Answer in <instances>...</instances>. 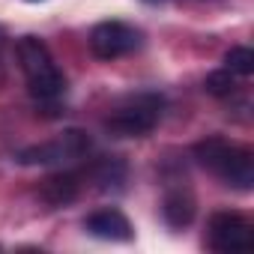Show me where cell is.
I'll return each mask as SVG.
<instances>
[{
	"label": "cell",
	"mask_w": 254,
	"mask_h": 254,
	"mask_svg": "<svg viewBox=\"0 0 254 254\" xmlns=\"http://www.w3.org/2000/svg\"><path fill=\"white\" fill-rule=\"evenodd\" d=\"M194 159L239 191H248L254 186V156L245 147H236L224 138H206L194 147Z\"/></svg>",
	"instance_id": "1"
},
{
	"label": "cell",
	"mask_w": 254,
	"mask_h": 254,
	"mask_svg": "<svg viewBox=\"0 0 254 254\" xmlns=\"http://www.w3.org/2000/svg\"><path fill=\"white\" fill-rule=\"evenodd\" d=\"M15 54H18V66L21 72L27 75V84H30V93L36 99H57L63 96L66 90V78L63 72L57 69L48 45L36 36H24L18 39L15 45Z\"/></svg>",
	"instance_id": "2"
},
{
	"label": "cell",
	"mask_w": 254,
	"mask_h": 254,
	"mask_svg": "<svg viewBox=\"0 0 254 254\" xmlns=\"http://www.w3.org/2000/svg\"><path fill=\"white\" fill-rule=\"evenodd\" d=\"M159 117H162V99L156 93H141L126 105H120L105 120V129L114 138H141L156 129Z\"/></svg>",
	"instance_id": "3"
},
{
	"label": "cell",
	"mask_w": 254,
	"mask_h": 254,
	"mask_svg": "<svg viewBox=\"0 0 254 254\" xmlns=\"http://www.w3.org/2000/svg\"><path fill=\"white\" fill-rule=\"evenodd\" d=\"M93 141L87 132L81 129H66L60 138L48 141V144H36L18 153L21 165H66V162H78L90 153Z\"/></svg>",
	"instance_id": "4"
},
{
	"label": "cell",
	"mask_w": 254,
	"mask_h": 254,
	"mask_svg": "<svg viewBox=\"0 0 254 254\" xmlns=\"http://www.w3.org/2000/svg\"><path fill=\"white\" fill-rule=\"evenodd\" d=\"M141 48V30L123 21H102L90 33V51L102 60H117Z\"/></svg>",
	"instance_id": "5"
},
{
	"label": "cell",
	"mask_w": 254,
	"mask_h": 254,
	"mask_svg": "<svg viewBox=\"0 0 254 254\" xmlns=\"http://www.w3.org/2000/svg\"><path fill=\"white\" fill-rule=\"evenodd\" d=\"M209 245L215 251H248L254 245V230L239 212H215L209 218Z\"/></svg>",
	"instance_id": "6"
},
{
	"label": "cell",
	"mask_w": 254,
	"mask_h": 254,
	"mask_svg": "<svg viewBox=\"0 0 254 254\" xmlns=\"http://www.w3.org/2000/svg\"><path fill=\"white\" fill-rule=\"evenodd\" d=\"M84 227H87V233H93L99 239H108V242H129L132 239L129 218H126L120 209H114V206L90 212L87 221H84Z\"/></svg>",
	"instance_id": "7"
},
{
	"label": "cell",
	"mask_w": 254,
	"mask_h": 254,
	"mask_svg": "<svg viewBox=\"0 0 254 254\" xmlns=\"http://www.w3.org/2000/svg\"><path fill=\"white\" fill-rule=\"evenodd\" d=\"M162 212H165V221L171 227H186L191 224L194 212H197V203H194V194L186 189V186H174L165 191V200H162Z\"/></svg>",
	"instance_id": "8"
},
{
	"label": "cell",
	"mask_w": 254,
	"mask_h": 254,
	"mask_svg": "<svg viewBox=\"0 0 254 254\" xmlns=\"http://www.w3.org/2000/svg\"><path fill=\"white\" fill-rule=\"evenodd\" d=\"M78 174H69V171H60V174H51L48 180H42L39 186V194L51 203V206H66L78 197Z\"/></svg>",
	"instance_id": "9"
},
{
	"label": "cell",
	"mask_w": 254,
	"mask_h": 254,
	"mask_svg": "<svg viewBox=\"0 0 254 254\" xmlns=\"http://www.w3.org/2000/svg\"><path fill=\"white\" fill-rule=\"evenodd\" d=\"M93 180L99 183V189L120 186V183L126 180V168H123V162H117V159H102V162L93 168Z\"/></svg>",
	"instance_id": "10"
},
{
	"label": "cell",
	"mask_w": 254,
	"mask_h": 254,
	"mask_svg": "<svg viewBox=\"0 0 254 254\" xmlns=\"http://www.w3.org/2000/svg\"><path fill=\"white\" fill-rule=\"evenodd\" d=\"M224 69H230L233 75H239V78H248L251 72H254V51L251 48H245V45H236V48H230L227 54H224Z\"/></svg>",
	"instance_id": "11"
},
{
	"label": "cell",
	"mask_w": 254,
	"mask_h": 254,
	"mask_svg": "<svg viewBox=\"0 0 254 254\" xmlns=\"http://www.w3.org/2000/svg\"><path fill=\"white\" fill-rule=\"evenodd\" d=\"M203 90H206L209 96L227 99V96H233V90H236V78H233V72H230V69L209 72V75H206V81H203Z\"/></svg>",
	"instance_id": "12"
},
{
	"label": "cell",
	"mask_w": 254,
	"mask_h": 254,
	"mask_svg": "<svg viewBox=\"0 0 254 254\" xmlns=\"http://www.w3.org/2000/svg\"><path fill=\"white\" fill-rule=\"evenodd\" d=\"M147 3H162V0H147Z\"/></svg>",
	"instance_id": "13"
}]
</instances>
